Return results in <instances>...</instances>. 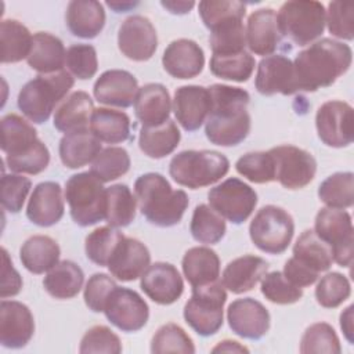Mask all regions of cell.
Instances as JSON below:
<instances>
[{
    "instance_id": "6da1fadb",
    "label": "cell",
    "mask_w": 354,
    "mask_h": 354,
    "mask_svg": "<svg viewBox=\"0 0 354 354\" xmlns=\"http://www.w3.org/2000/svg\"><path fill=\"white\" fill-rule=\"evenodd\" d=\"M207 90L212 105L205 126L206 138L220 147L241 144L250 133L249 93L227 84H212Z\"/></svg>"
},
{
    "instance_id": "7a4b0ae2",
    "label": "cell",
    "mask_w": 354,
    "mask_h": 354,
    "mask_svg": "<svg viewBox=\"0 0 354 354\" xmlns=\"http://www.w3.org/2000/svg\"><path fill=\"white\" fill-rule=\"evenodd\" d=\"M353 61L348 44L324 37L300 51L293 62L296 90L317 91L332 86L344 75Z\"/></svg>"
},
{
    "instance_id": "3957f363",
    "label": "cell",
    "mask_w": 354,
    "mask_h": 354,
    "mask_svg": "<svg viewBox=\"0 0 354 354\" xmlns=\"http://www.w3.org/2000/svg\"><path fill=\"white\" fill-rule=\"evenodd\" d=\"M134 194L142 216L156 227L178 224L188 207V195L173 189L159 173L141 174L134 183Z\"/></svg>"
},
{
    "instance_id": "277c9868",
    "label": "cell",
    "mask_w": 354,
    "mask_h": 354,
    "mask_svg": "<svg viewBox=\"0 0 354 354\" xmlns=\"http://www.w3.org/2000/svg\"><path fill=\"white\" fill-rule=\"evenodd\" d=\"M72 75L62 69L48 75H39L29 80L18 94L19 111L33 123L48 120L54 108L62 102L73 87Z\"/></svg>"
},
{
    "instance_id": "5b68a950",
    "label": "cell",
    "mask_w": 354,
    "mask_h": 354,
    "mask_svg": "<svg viewBox=\"0 0 354 354\" xmlns=\"http://www.w3.org/2000/svg\"><path fill=\"white\" fill-rule=\"evenodd\" d=\"M230 170V160L217 151L188 149L174 155L169 174L178 185L199 189L221 180Z\"/></svg>"
},
{
    "instance_id": "8992f818",
    "label": "cell",
    "mask_w": 354,
    "mask_h": 354,
    "mask_svg": "<svg viewBox=\"0 0 354 354\" xmlns=\"http://www.w3.org/2000/svg\"><path fill=\"white\" fill-rule=\"evenodd\" d=\"M65 199L71 217L77 225L88 227L105 220L106 188L91 171H82L68 178Z\"/></svg>"
},
{
    "instance_id": "52a82bcc",
    "label": "cell",
    "mask_w": 354,
    "mask_h": 354,
    "mask_svg": "<svg viewBox=\"0 0 354 354\" xmlns=\"http://www.w3.org/2000/svg\"><path fill=\"white\" fill-rule=\"evenodd\" d=\"M277 21L281 35L303 47L324 33L325 7L319 1L290 0L281 6Z\"/></svg>"
},
{
    "instance_id": "ba28073f",
    "label": "cell",
    "mask_w": 354,
    "mask_h": 354,
    "mask_svg": "<svg viewBox=\"0 0 354 354\" xmlns=\"http://www.w3.org/2000/svg\"><path fill=\"white\" fill-rule=\"evenodd\" d=\"M227 292L223 283L212 282L192 288V296L184 306L185 322L201 336H212L224 322Z\"/></svg>"
},
{
    "instance_id": "9c48e42d",
    "label": "cell",
    "mask_w": 354,
    "mask_h": 354,
    "mask_svg": "<svg viewBox=\"0 0 354 354\" xmlns=\"http://www.w3.org/2000/svg\"><path fill=\"white\" fill-rule=\"evenodd\" d=\"M295 223L292 216L275 205L263 206L249 225L253 245L264 253L281 254L292 242Z\"/></svg>"
},
{
    "instance_id": "30bf717a",
    "label": "cell",
    "mask_w": 354,
    "mask_h": 354,
    "mask_svg": "<svg viewBox=\"0 0 354 354\" xmlns=\"http://www.w3.org/2000/svg\"><path fill=\"white\" fill-rule=\"evenodd\" d=\"M353 221L343 209L322 207L314 221V232L330 248L333 261L340 267L353 263Z\"/></svg>"
},
{
    "instance_id": "8fae6325",
    "label": "cell",
    "mask_w": 354,
    "mask_h": 354,
    "mask_svg": "<svg viewBox=\"0 0 354 354\" xmlns=\"http://www.w3.org/2000/svg\"><path fill=\"white\" fill-rule=\"evenodd\" d=\"M210 207L232 224H242L257 205L256 191L236 177L227 178L207 194Z\"/></svg>"
},
{
    "instance_id": "7c38bea8",
    "label": "cell",
    "mask_w": 354,
    "mask_h": 354,
    "mask_svg": "<svg viewBox=\"0 0 354 354\" xmlns=\"http://www.w3.org/2000/svg\"><path fill=\"white\" fill-rule=\"evenodd\" d=\"M268 152L275 165V181L283 188L300 189L314 180L317 162L310 152L295 145H279Z\"/></svg>"
},
{
    "instance_id": "4fadbf2b",
    "label": "cell",
    "mask_w": 354,
    "mask_h": 354,
    "mask_svg": "<svg viewBox=\"0 0 354 354\" xmlns=\"http://www.w3.org/2000/svg\"><path fill=\"white\" fill-rule=\"evenodd\" d=\"M106 319L122 332H137L142 329L149 318L147 301L133 289L115 286L102 311Z\"/></svg>"
},
{
    "instance_id": "5bb4252c",
    "label": "cell",
    "mask_w": 354,
    "mask_h": 354,
    "mask_svg": "<svg viewBox=\"0 0 354 354\" xmlns=\"http://www.w3.org/2000/svg\"><path fill=\"white\" fill-rule=\"evenodd\" d=\"M319 140L332 148L348 147L354 140V115L350 104L339 100L324 102L315 115Z\"/></svg>"
},
{
    "instance_id": "9a60e30c",
    "label": "cell",
    "mask_w": 354,
    "mask_h": 354,
    "mask_svg": "<svg viewBox=\"0 0 354 354\" xmlns=\"http://www.w3.org/2000/svg\"><path fill=\"white\" fill-rule=\"evenodd\" d=\"M118 47L120 53L131 61H148L158 48L155 26L142 15H131L126 18L119 26Z\"/></svg>"
},
{
    "instance_id": "2e32d148",
    "label": "cell",
    "mask_w": 354,
    "mask_h": 354,
    "mask_svg": "<svg viewBox=\"0 0 354 354\" xmlns=\"http://www.w3.org/2000/svg\"><path fill=\"white\" fill-rule=\"evenodd\" d=\"M227 321L231 330L239 337L259 340L270 329L268 310L253 297L234 300L227 308Z\"/></svg>"
},
{
    "instance_id": "e0dca14e",
    "label": "cell",
    "mask_w": 354,
    "mask_h": 354,
    "mask_svg": "<svg viewBox=\"0 0 354 354\" xmlns=\"http://www.w3.org/2000/svg\"><path fill=\"white\" fill-rule=\"evenodd\" d=\"M140 278L141 290L153 303L160 306L176 303L184 292L183 278L178 270L170 263L158 261L149 264Z\"/></svg>"
},
{
    "instance_id": "ac0fdd59",
    "label": "cell",
    "mask_w": 354,
    "mask_h": 354,
    "mask_svg": "<svg viewBox=\"0 0 354 354\" xmlns=\"http://www.w3.org/2000/svg\"><path fill=\"white\" fill-rule=\"evenodd\" d=\"M35 333V319L29 307L17 300L0 303V343L7 348L25 347Z\"/></svg>"
},
{
    "instance_id": "d6986e66",
    "label": "cell",
    "mask_w": 354,
    "mask_h": 354,
    "mask_svg": "<svg viewBox=\"0 0 354 354\" xmlns=\"http://www.w3.org/2000/svg\"><path fill=\"white\" fill-rule=\"evenodd\" d=\"M254 87L261 95L296 94L293 62L281 54L268 55L259 62Z\"/></svg>"
},
{
    "instance_id": "ffe728a7",
    "label": "cell",
    "mask_w": 354,
    "mask_h": 354,
    "mask_svg": "<svg viewBox=\"0 0 354 354\" xmlns=\"http://www.w3.org/2000/svg\"><path fill=\"white\" fill-rule=\"evenodd\" d=\"M210 105L207 87L189 84L181 86L174 91L173 112L185 131H195L206 122Z\"/></svg>"
},
{
    "instance_id": "44dd1931",
    "label": "cell",
    "mask_w": 354,
    "mask_h": 354,
    "mask_svg": "<svg viewBox=\"0 0 354 354\" xmlns=\"http://www.w3.org/2000/svg\"><path fill=\"white\" fill-rule=\"evenodd\" d=\"M136 76L123 69H109L100 75L93 87L94 98L104 105L129 108L138 93Z\"/></svg>"
},
{
    "instance_id": "7402d4cb",
    "label": "cell",
    "mask_w": 354,
    "mask_h": 354,
    "mask_svg": "<svg viewBox=\"0 0 354 354\" xmlns=\"http://www.w3.org/2000/svg\"><path fill=\"white\" fill-rule=\"evenodd\" d=\"M151 263L148 248L136 238L123 236L108 261L112 277L122 282H130L142 275Z\"/></svg>"
},
{
    "instance_id": "603a6c76",
    "label": "cell",
    "mask_w": 354,
    "mask_h": 354,
    "mask_svg": "<svg viewBox=\"0 0 354 354\" xmlns=\"http://www.w3.org/2000/svg\"><path fill=\"white\" fill-rule=\"evenodd\" d=\"M163 69L174 79H192L205 66L202 47L189 39L173 40L162 55Z\"/></svg>"
},
{
    "instance_id": "cb8c5ba5",
    "label": "cell",
    "mask_w": 354,
    "mask_h": 354,
    "mask_svg": "<svg viewBox=\"0 0 354 354\" xmlns=\"http://www.w3.org/2000/svg\"><path fill=\"white\" fill-rule=\"evenodd\" d=\"M246 46L256 55H272L281 44L277 12L272 8H260L253 11L246 24Z\"/></svg>"
},
{
    "instance_id": "d4e9b609",
    "label": "cell",
    "mask_w": 354,
    "mask_h": 354,
    "mask_svg": "<svg viewBox=\"0 0 354 354\" xmlns=\"http://www.w3.org/2000/svg\"><path fill=\"white\" fill-rule=\"evenodd\" d=\"M62 188L55 181L39 183L29 198L26 217L39 227H51L64 216Z\"/></svg>"
},
{
    "instance_id": "484cf974",
    "label": "cell",
    "mask_w": 354,
    "mask_h": 354,
    "mask_svg": "<svg viewBox=\"0 0 354 354\" xmlns=\"http://www.w3.org/2000/svg\"><path fill=\"white\" fill-rule=\"evenodd\" d=\"M134 113L142 127H155L169 120L171 100L160 83H148L138 88L134 100Z\"/></svg>"
},
{
    "instance_id": "4316f807",
    "label": "cell",
    "mask_w": 354,
    "mask_h": 354,
    "mask_svg": "<svg viewBox=\"0 0 354 354\" xmlns=\"http://www.w3.org/2000/svg\"><path fill=\"white\" fill-rule=\"evenodd\" d=\"M268 263L259 256L245 254L230 261L221 275V283L235 295L252 290L267 274Z\"/></svg>"
},
{
    "instance_id": "83f0119b",
    "label": "cell",
    "mask_w": 354,
    "mask_h": 354,
    "mask_svg": "<svg viewBox=\"0 0 354 354\" xmlns=\"http://www.w3.org/2000/svg\"><path fill=\"white\" fill-rule=\"evenodd\" d=\"M65 21L73 36L94 39L105 26V10L95 0H72L66 7Z\"/></svg>"
},
{
    "instance_id": "f1b7e54d",
    "label": "cell",
    "mask_w": 354,
    "mask_h": 354,
    "mask_svg": "<svg viewBox=\"0 0 354 354\" xmlns=\"http://www.w3.org/2000/svg\"><path fill=\"white\" fill-rule=\"evenodd\" d=\"M35 127L17 113H8L1 119V151L6 158L24 156L39 147Z\"/></svg>"
},
{
    "instance_id": "f546056e",
    "label": "cell",
    "mask_w": 354,
    "mask_h": 354,
    "mask_svg": "<svg viewBox=\"0 0 354 354\" xmlns=\"http://www.w3.org/2000/svg\"><path fill=\"white\" fill-rule=\"evenodd\" d=\"M101 141L90 131L83 129L65 134L59 140V159L68 169H79L91 163L101 152Z\"/></svg>"
},
{
    "instance_id": "4dcf8cb0",
    "label": "cell",
    "mask_w": 354,
    "mask_h": 354,
    "mask_svg": "<svg viewBox=\"0 0 354 354\" xmlns=\"http://www.w3.org/2000/svg\"><path fill=\"white\" fill-rule=\"evenodd\" d=\"M66 50L64 43L47 32H36L32 40V48L26 58L28 65L40 75H48L62 71L65 66Z\"/></svg>"
},
{
    "instance_id": "1f68e13d",
    "label": "cell",
    "mask_w": 354,
    "mask_h": 354,
    "mask_svg": "<svg viewBox=\"0 0 354 354\" xmlns=\"http://www.w3.org/2000/svg\"><path fill=\"white\" fill-rule=\"evenodd\" d=\"M94 104L86 91H73L55 109L54 127L65 134L87 129Z\"/></svg>"
},
{
    "instance_id": "d6a6232c",
    "label": "cell",
    "mask_w": 354,
    "mask_h": 354,
    "mask_svg": "<svg viewBox=\"0 0 354 354\" xmlns=\"http://www.w3.org/2000/svg\"><path fill=\"white\" fill-rule=\"evenodd\" d=\"M181 267L185 279L192 288L216 282L220 277V259L207 246L188 249L183 257Z\"/></svg>"
},
{
    "instance_id": "836d02e7",
    "label": "cell",
    "mask_w": 354,
    "mask_h": 354,
    "mask_svg": "<svg viewBox=\"0 0 354 354\" xmlns=\"http://www.w3.org/2000/svg\"><path fill=\"white\" fill-rule=\"evenodd\" d=\"M59 254L58 243L47 235H33L19 249L21 263L32 274L50 271L59 261Z\"/></svg>"
},
{
    "instance_id": "e575fe53",
    "label": "cell",
    "mask_w": 354,
    "mask_h": 354,
    "mask_svg": "<svg viewBox=\"0 0 354 354\" xmlns=\"http://www.w3.org/2000/svg\"><path fill=\"white\" fill-rule=\"evenodd\" d=\"M83 282V270L71 260H62L47 271L43 279V286L51 297L66 300L75 297L80 292Z\"/></svg>"
},
{
    "instance_id": "d590c367",
    "label": "cell",
    "mask_w": 354,
    "mask_h": 354,
    "mask_svg": "<svg viewBox=\"0 0 354 354\" xmlns=\"http://www.w3.org/2000/svg\"><path fill=\"white\" fill-rule=\"evenodd\" d=\"M130 118L126 112L97 108L93 111L88 129L101 141L108 144H120L130 138Z\"/></svg>"
},
{
    "instance_id": "8d00e7d4",
    "label": "cell",
    "mask_w": 354,
    "mask_h": 354,
    "mask_svg": "<svg viewBox=\"0 0 354 354\" xmlns=\"http://www.w3.org/2000/svg\"><path fill=\"white\" fill-rule=\"evenodd\" d=\"M181 140V133L173 120L155 127H141L138 147L144 155L152 159H162L174 152Z\"/></svg>"
},
{
    "instance_id": "74e56055",
    "label": "cell",
    "mask_w": 354,
    "mask_h": 354,
    "mask_svg": "<svg viewBox=\"0 0 354 354\" xmlns=\"http://www.w3.org/2000/svg\"><path fill=\"white\" fill-rule=\"evenodd\" d=\"M292 257L317 274L328 271L333 263L330 248L313 230H306L296 239Z\"/></svg>"
},
{
    "instance_id": "f35d334b",
    "label": "cell",
    "mask_w": 354,
    "mask_h": 354,
    "mask_svg": "<svg viewBox=\"0 0 354 354\" xmlns=\"http://www.w3.org/2000/svg\"><path fill=\"white\" fill-rule=\"evenodd\" d=\"M33 36L29 29L17 19H3L0 25L1 62L15 64L28 58Z\"/></svg>"
},
{
    "instance_id": "ab89813d",
    "label": "cell",
    "mask_w": 354,
    "mask_h": 354,
    "mask_svg": "<svg viewBox=\"0 0 354 354\" xmlns=\"http://www.w3.org/2000/svg\"><path fill=\"white\" fill-rule=\"evenodd\" d=\"M137 199L126 184L106 188V223L113 228L130 225L136 218Z\"/></svg>"
},
{
    "instance_id": "60d3db41",
    "label": "cell",
    "mask_w": 354,
    "mask_h": 354,
    "mask_svg": "<svg viewBox=\"0 0 354 354\" xmlns=\"http://www.w3.org/2000/svg\"><path fill=\"white\" fill-rule=\"evenodd\" d=\"M243 18H230L210 29L209 43L214 55H228L246 51Z\"/></svg>"
},
{
    "instance_id": "b9f144b4",
    "label": "cell",
    "mask_w": 354,
    "mask_h": 354,
    "mask_svg": "<svg viewBox=\"0 0 354 354\" xmlns=\"http://www.w3.org/2000/svg\"><path fill=\"white\" fill-rule=\"evenodd\" d=\"M225 221L210 206L201 203L194 209L189 223V232L192 238L205 245H214L225 235Z\"/></svg>"
},
{
    "instance_id": "7bdbcfd3",
    "label": "cell",
    "mask_w": 354,
    "mask_h": 354,
    "mask_svg": "<svg viewBox=\"0 0 354 354\" xmlns=\"http://www.w3.org/2000/svg\"><path fill=\"white\" fill-rule=\"evenodd\" d=\"M318 198L328 207H351L354 203V174L351 171H339L329 176L321 183Z\"/></svg>"
},
{
    "instance_id": "ee69618b",
    "label": "cell",
    "mask_w": 354,
    "mask_h": 354,
    "mask_svg": "<svg viewBox=\"0 0 354 354\" xmlns=\"http://www.w3.org/2000/svg\"><path fill=\"white\" fill-rule=\"evenodd\" d=\"M254 58L250 53L242 51L228 55H212L210 72L220 79L243 83L248 82L254 71Z\"/></svg>"
},
{
    "instance_id": "f6af8a7d",
    "label": "cell",
    "mask_w": 354,
    "mask_h": 354,
    "mask_svg": "<svg viewBox=\"0 0 354 354\" xmlns=\"http://www.w3.org/2000/svg\"><path fill=\"white\" fill-rule=\"evenodd\" d=\"M130 169V156L124 148L108 147L91 162L90 171L101 181L109 183L124 176Z\"/></svg>"
},
{
    "instance_id": "bcb514c9",
    "label": "cell",
    "mask_w": 354,
    "mask_h": 354,
    "mask_svg": "<svg viewBox=\"0 0 354 354\" xmlns=\"http://www.w3.org/2000/svg\"><path fill=\"white\" fill-rule=\"evenodd\" d=\"M124 235L113 227H98L91 231L84 241L86 256L100 267H106L118 243Z\"/></svg>"
},
{
    "instance_id": "7dc6e473",
    "label": "cell",
    "mask_w": 354,
    "mask_h": 354,
    "mask_svg": "<svg viewBox=\"0 0 354 354\" xmlns=\"http://www.w3.org/2000/svg\"><path fill=\"white\" fill-rule=\"evenodd\" d=\"M151 353L165 354V353H195V346L188 333L177 324L169 322L162 325L153 335L151 340Z\"/></svg>"
},
{
    "instance_id": "c3c4849f",
    "label": "cell",
    "mask_w": 354,
    "mask_h": 354,
    "mask_svg": "<svg viewBox=\"0 0 354 354\" xmlns=\"http://www.w3.org/2000/svg\"><path fill=\"white\" fill-rule=\"evenodd\" d=\"M235 169L241 176L254 184L275 181V165L268 151L245 153L236 160Z\"/></svg>"
},
{
    "instance_id": "681fc988",
    "label": "cell",
    "mask_w": 354,
    "mask_h": 354,
    "mask_svg": "<svg viewBox=\"0 0 354 354\" xmlns=\"http://www.w3.org/2000/svg\"><path fill=\"white\" fill-rule=\"evenodd\" d=\"M300 353H332L339 354L342 351L339 337L335 329L326 322H317L310 325L300 340Z\"/></svg>"
},
{
    "instance_id": "f907efd6",
    "label": "cell",
    "mask_w": 354,
    "mask_h": 354,
    "mask_svg": "<svg viewBox=\"0 0 354 354\" xmlns=\"http://www.w3.org/2000/svg\"><path fill=\"white\" fill-rule=\"evenodd\" d=\"M263 296L274 304H293L303 297V289L293 285L281 271H272L261 278Z\"/></svg>"
},
{
    "instance_id": "816d5d0a",
    "label": "cell",
    "mask_w": 354,
    "mask_h": 354,
    "mask_svg": "<svg viewBox=\"0 0 354 354\" xmlns=\"http://www.w3.org/2000/svg\"><path fill=\"white\" fill-rule=\"evenodd\" d=\"M351 295L350 281L340 272H328L315 288L317 303L324 308H336Z\"/></svg>"
},
{
    "instance_id": "f5cc1de1",
    "label": "cell",
    "mask_w": 354,
    "mask_h": 354,
    "mask_svg": "<svg viewBox=\"0 0 354 354\" xmlns=\"http://www.w3.org/2000/svg\"><path fill=\"white\" fill-rule=\"evenodd\" d=\"M65 66L72 76L80 80L91 79L98 69L95 48L91 44H72L66 50Z\"/></svg>"
},
{
    "instance_id": "db71d44e",
    "label": "cell",
    "mask_w": 354,
    "mask_h": 354,
    "mask_svg": "<svg viewBox=\"0 0 354 354\" xmlns=\"http://www.w3.org/2000/svg\"><path fill=\"white\" fill-rule=\"evenodd\" d=\"M325 25L332 36L353 40L354 39V4L346 1H330L325 11Z\"/></svg>"
},
{
    "instance_id": "11a10c76",
    "label": "cell",
    "mask_w": 354,
    "mask_h": 354,
    "mask_svg": "<svg viewBox=\"0 0 354 354\" xmlns=\"http://www.w3.org/2000/svg\"><path fill=\"white\" fill-rule=\"evenodd\" d=\"M198 8L201 19L209 30L230 18H243L246 12V6L242 1L205 0L199 3Z\"/></svg>"
},
{
    "instance_id": "9f6ffc18",
    "label": "cell",
    "mask_w": 354,
    "mask_h": 354,
    "mask_svg": "<svg viewBox=\"0 0 354 354\" xmlns=\"http://www.w3.org/2000/svg\"><path fill=\"white\" fill-rule=\"evenodd\" d=\"M32 188V181L18 173H3L1 177V206L10 213L22 210L25 199Z\"/></svg>"
},
{
    "instance_id": "6f0895ef",
    "label": "cell",
    "mask_w": 354,
    "mask_h": 354,
    "mask_svg": "<svg viewBox=\"0 0 354 354\" xmlns=\"http://www.w3.org/2000/svg\"><path fill=\"white\" fill-rule=\"evenodd\" d=\"M79 353H106L119 354L122 353V342L116 333H113L105 325H95L90 328L80 340Z\"/></svg>"
},
{
    "instance_id": "680465c9",
    "label": "cell",
    "mask_w": 354,
    "mask_h": 354,
    "mask_svg": "<svg viewBox=\"0 0 354 354\" xmlns=\"http://www.w3.org/2000/svg\"><path fill=\"white\" fill-rule=\"evenodd\" d=\"M7 167L18 174H39L44 171L50 163V151L41 141L36 149L19 156V158H4Z\"/></svg>"
},
{
    "instance_id": "91938a15",
    "label": "cell",
    "mask_w": 354,
    "mask_h": 354,
    "mask_svg": "<svg viewBox=\"0 0 354 354\" xmlns=\"http://www.w3.org/2000/svg\"><path fill=\"white\" fill-rule=\"evenodd\" d=\"M115 286H116V282L106 274H102V272L93 274L88 278L83 292V299L86 306L93 313H102L105 301Z\"/></svg>"
},
{
    "instance_id": "94428289",
    "label": "cell",
    "mask_w": 354,
    "mask_h": 354,
    "mask_svg": "<svg viewBox=\"0 0 354 354\" xmlns=\"http://www.w3.org/2000/svg\"><path fill=\"white\" fill-rule=\"evenodd\" d=\"M3 266H1V288H0V297L7 299L17 296L22 289V278L19 272L14 268V264L8 256V252L3 248Z\"/></svg>"
},
{
    "instance_id": "6125c7cd",
    "label": "cell",
    "mask_w": 354,
    "mask_h": 354,
    "mask_svg": "<svg viewBox=\"0 0 354 354\" xmlns=\"http://www.w3.org/2000/svg\"><path fill=\"white\" fill-rule=\"evenodd\" d=\"M286 279H289L293 285L299 286V288H306V286H310L313 285L319 274L314 272L313 270L307 268L306 266H303L301 263H299L295 257H290L285 266H283V272H282Z\"/></svg>"
},
{
    "instance_id": "be15d7a7",
    "label": "cell",
    "mask_w": 354,
    "mask_h": 354,
    "mask_svg": "<svg viewBox=\"0 0 354 354\" xmlns=\"http://www.w3.org/2000/svg\"><path fill=\"white\" fill-rule=\"evenodd\" d=\"M353 308L354 306H348L342 314H340V328L344 333V337L350 344L354 343V329H353Z\"/></svg>"
},
{
    "instance_id": "e7e4bbea",
    "label": "cell",
    "mask_w": 354,
    "mask_h": 354,
    "mask_svg": "<svg viewBox=\"0 0 354 354\" xmlns=\"http://www.w3.org/2000/svg\"><path fill=\"white\" fill-rule=\"evenodd\" d=\"M160 4H162V7L166 8L169 12H171V14H178V15H183V14L189 12L191 8L195 6L194 1H180V0H177V1H169V0H166V1H160Z\"/></svg>"
},
{
    "instance_id": "03108f58",
    "label": "cell",
    "mask_w": 354,
    "mask_h": 354,
    "mask_svg": "<svg viewBox=\"0 0 354 354\" xmlns=\"http://www.w3.org/2000/svg\"><path fill=\"white\" fill-rule=\"evenodd\" d=\"M212 353H249V348L235 340H223L212 348Z\"/></svg>"
},
{
    "instance_id": "003e7915",
    "label": "cell",
    "mask_w": 354,
    "mask_h": 354,
    "mask_svg": "<svg viewBox=\"0 0 354 354\" xmlns=\"http://www.w3.org/2000/svg\"><path fill=\"white\" fill-rule=\"evenodd\" d=\"M137 4V1H106V6L115 10V12H126L130 8H134Z\"/></svg>"
}]
</instances>
